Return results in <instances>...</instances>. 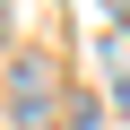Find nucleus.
<instances>
[{"label": "nucleus", "mask_w": 130, "mask_h": 130, "mask_svg": "<svg viewBox=\"0 0 130 130\" xmlns=\"http://www.w3.org/2000/svg\"><path fill=\"white\" fill-rule=\"evenodd\" d=\"M18 113H26V130L52 121V70L43 61H18Z\"/></svg>", "instance_id": "f257e3e1"}]
</instances>
